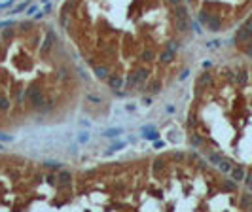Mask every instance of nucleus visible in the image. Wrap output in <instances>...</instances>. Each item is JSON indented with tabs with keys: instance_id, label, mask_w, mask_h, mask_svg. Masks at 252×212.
Masks as SVG:
<instances>
[{
	"instance_id": "1",
	"label": "nucleus",
	"mask_w": 252,
	"mask_h": 212,
	"mask_svg": "<svg viewBox=\"0 0 252 212\" xmlns=\"http://www.w3.org/2000/svg\"><path fill=\"white\" fill-rule=\"evenodd\" d=\"M233 178H235V180H241V178H243V170H241V169H235V170H233Z\"/></svg>"
},
{
	"instance_id": "2",
	"label": "nucleus",
	"mask_w": 252,
	"mask_h": 212,
	"mask_svg": "<svg viewBox=\"0 0 252 212\" xmlns=\"http://www.w3.org/2000/svg\"><path fill=\"white\" fill-rule=\"evenodd\" d=\"M248 184H252V174H248Z\"/></svg>"
}]
</instances>
